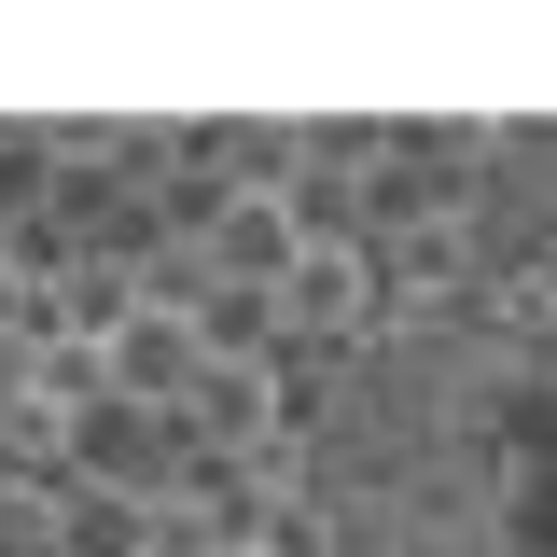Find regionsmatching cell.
Wrapping results in <instances>:
<instances>
[{"label":"cell","instance_id":"1","mask_svg":"<svg viewBox=\"0 0 557 557\" xmlns=\"http://www.w3.org/2000/svg\"><path fill=\"white\" fill-rule=\"evenodd\" d=\"M223 265H237V293H265V278L307 265V223H293V196H237V209H223Z\"/></svg>","mask_w":557,"mask_h":557},{"label":"cell","instance_id":"2","mask_svg":"<svg viewBox=\"0 0 557 557\" xmlns=\"http://www.w3.org/2000/svg\"><path fill=\"white\" fill-rule=\"evenodd\" d=\"M126 376H139V391H168V376H182V321H139V335H126Z\"/></svg>","mask_w":557,"mask_h":557},{"label":"cell","instance_id":"3","mask_svg":"<svg viewBox=\"0 0 557 557\" xmlns=\"http://www.w3.org/2000/svg\"><path fill=\"white\" fill-rule=\"evenodd\" d=\"M544 293H557V251H544Z\"/></svg>","mask_w":557,"mask_h":557}]
</instances>
